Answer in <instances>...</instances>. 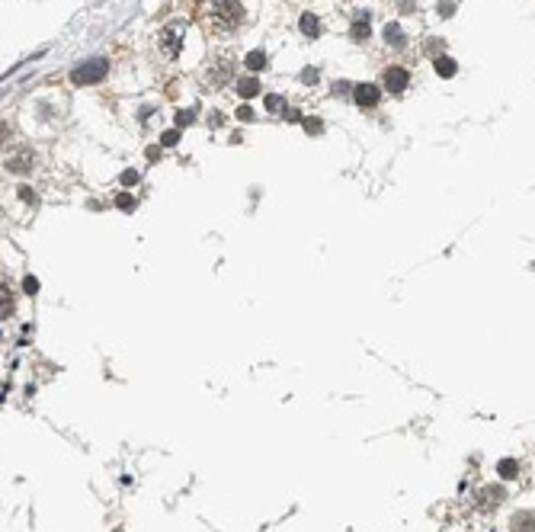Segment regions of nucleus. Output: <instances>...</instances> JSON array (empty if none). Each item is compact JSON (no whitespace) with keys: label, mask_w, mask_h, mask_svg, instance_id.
Instances as JSON below:
<instances>
[{"label":"nucleus","mask_w":535,"mask_h":532,"mask_svg":"<svg viewBox=\"0 0 535 532\" xmlns=\"http://www.w3.org/2000/svg\"><path fill=\"white\" fill-rule=\"evenodd\" d=\"M240 19H244L240 0H215L212 3V23L218 29H238Z\"/></svg>","instance_id":"f257e3e1"},{"label":"nucleus","mask_w":535,"mask_h":532,"mask_svg":"<svg viewBox=\"0 0 535 532\" xmlns=\"http://www.w3.org/2000/svg\"><path fill=\"white\" fill-rule=\"evenodd\" d=\"M106 71H109V61L96 58V61H90V65L74 67V71H71V81H74V84H96V81L106 77Z\"/></svg>","instance_id":"f03ea898"},{"label":"nucleus","mask_w":535,"mask_h":532,"mask_svg":"<svg viewBox=\"0 0 535 532\" xmlns=\"http://www.w3.org/2000/svg\"><path fill=\"white\" fill-rule=\"evenodd\" d=\"M157 48H160V58L174 61V58L180 55V48H183V36H180V26H167L164 32H160V39H157Z\"/></svg>","instance_id":"7ed1b4c3"},{"label":"nucleus","mask_w":535,"mask_h":532,"mask_svg":"<svg viewBox=\"0 0 535 532\" xmlns=\"http://www.w3.org/2000/svg\"><path fill=\"white\" fill-rule=\"evenodd\" d=\"M353 96H356V103L362 106V109H372V106H379L381 94L375 84H359L356 90H353Z\"/></svg>","instance_id":"20e7f679"},{"label":"nucleus","mask_w":535,"mask_h":532,"mask_svg":"<svg viewBox=\"0 0 535 532\" xmlns=\"http://www.w3.org/2000/svg\"><path fill=\"white\" fill-rule=\"evenodd\" d=\"M407 84H410V74H407L404 67H388L385 71V87L391 94H401Z\"/></svg>","instance_id":"39448f33"},{"label":"nucleus","mask_w":535,"mask_h":532,"mask_svg":"<svg viewBox=\"0 0 535 532\" xmlns=\"http://www.w3.org/2000/svg\"><path fill=\"white\" fill-rule=\"evenodd\" d=\"M503 504V487H484L481 491V507L490 510V507H500Z\"/></svg>","instance_id":"423d86ee"},{"label":"nucleus","mask_w":535,"mask_h":532,"mask_svg":"<svg viewBox=\"0 0 535 532\" xmlns=\"http://www.w3.org/2000/svg\"><path fill=\"white\" fill-rule=\"evenodd\" d=\"M513 532H535V513H529V510H523V513L513 516V526H510Z\"/></svg>","instance_id":"0eeeda50"},{"label":"nucleus","mask_w":535,"mask_h":532,"mask_svg":"<svg viewBox=\"0 0 535 532\" xmlns=\"http://www.w3.org/2000/svg\"><path fill=\"white\" fill-rule=\"evenodd\" d=\"M298 26H302V32H305L308 39H317V32H321V23H317V17H314V13H305Z\"/></svg>","instance_id":"6e6552de"},{"label":"nucleus","mask_w":535,"mask_h":532,"mask_svg":"<svg viewBox=\"0 0 535 532\" xmlns=\"http://www.w3.org/2000/svg\"><path fill=\"white\" fill-rule=\"evenodd\" d=\"M350 36L356 39V42H362V39H369V17H356V23H353Z\"/></svg>","instance_id":"1a4fd4ad"},{"label":"nucleus","mask_w":535,"mask_h":532,"mask_svg":"<svg viewBox=\"0 0 535 532\" xmlns=\"http://www.w3.org/2000/svg\"><path fill=\"white\" fill-rule=\"evenodd\" d=\"M29 167H32V158H19V154H10L7 158V170H13V173H23Z\"/></svg>","instance_id":"9d476101"},{"label":"nucleus","mask_w":535,"mask_h":532,"mask_svg":"<svg viewBox=\"0 0 535 532\" xmlns=\"http://www.w3.org/2000/svg\"><path fill=\"white\" fill-rule=\"evenodd\" d=\"M497 471H500V478H507V481H510V478L519 475V462H516V458H503V462L497 465Z\"/></svg>","instance_id":"9b49d317"},{"label":"nucleus","mask_w":535,"mask_h":532,"mask_svg":"<svg viewBox=\"0 0 535 532\" xmlns=\"http://www.w3.org/2000/svg\"><path fill=\"white\" fill-rule=\"evenodd\" d=\"M385 42H388V45H404L401 26H395V23H388V26H385Z\"/></svg>","instance_id":"f8f14e48"},{"label":"nucleus","mask_w":535,"mask_h":532,"mask_svg":"<svg viewBox=\"0 0 535 532\" xmlns=\"http://www.w3.org/2000/svg\"><path fill=\"white\" fill-rule=\"evenodd\" d=\"M436 74H439V77H452L455 74V61H452V58H436Z\"/></svg>","instance_id":"ddd939ff"},{"label":"nucleus","mask_w":535,"mask_h":532,"mask_svg":"<svg viewBox=\"0 0 535 532\" xmlns=\"http://www.w3.org/2000/svg\"><path fill=\"white\" fill-rule=\"evenodd\" d=\"M257 90H260V84L253 81V77H247V81H240V84H238V94L247 96V100H250V96H257Z\"/></svg>","instance_id":"4468645a"},{"label":"nucleus","mask_w":535,"mask_h":532,"mask_svg":"<svg viewBox=\"0 0 535 532\" xmlns=\"http://www.w3.org/2000/svg\"><path fill=\"white\" fill-rule=\"evenodd\" d=\"M247 67H250V71L266 67V55H263V52H250V55H247Z\"/></svg>","instance_id":"2eb2a0df"},{"label":"nucleus","mask_w":535,"mask_h":532,"mask_svg":"<svg viewBox=\"0 0 535 532\" xmlns=\"http://www.w3.org/2000/svg\"><path fill=\"white\" fill-rule=\"evenodd\" d=\"M116 206H119L122 212H132V209H135V199H132L129 193H119V196H116Z\"/></svg>","instance_id":"dca6fc26"},{"label":"nucleus","mask_w":535,"mask_h":532,"mask_svg":"<svg viewBox=\"0 0 535 532\" xmlns=\"http://www.w3.org/2000/svg\"><path fill=\"white\" fill-rule=\"evenodd\" d=\"M176 141H180V131H164V135H160V145H167V148L176 145Z\"/></svg>","instance_id":"f3484780"},{"label":"nucleus","mask_w":535,"mask_h":532,"mask_svg":"<svg viewBox=\"0 0 535 532\" xmlns=\"http://www.w3.org/2000/svg\"><path fill=\"white\" fill-rule=\"evenodd\" d=\"M122 183H125V187H135V183H138V170H125V173H122Z\"/></svg>","instance_id":"a211bd4d"},{"label":"nucleus","mask_w":535,"mask_h":532,"mask_svg":"<svg viewBox=\"0 0 535 532\" xmlns=\"http://www.w3.org/2000/svg\"><path fill=\"white\" fill-rule=\"evenodd\" d=\"M266 106H269L273 112H279V109H282V112H289L286 106H282V100H279V96H266Z\"/></svg>","instance_id":"6ab92c4d"},{"label":"nucleus","mask_w":535,"mask_h":532,"mask_svg":"<svg viewBox=\"0 0 535 532\" xmlns=\"http://www.w3.org/2000/svg\"><path fill=\"white\" fill-rule=\"evenodd\" d=\"M23 289H26L29 295H36V292H39V279H32V276H26V282H23Z\"/></svg>","instance_id":"aec40b11"},{"label":"nucleus","mask_w":535,"mask_h":532,"mask_svg":"<svg viewBox=\"0 0 535 532\" xmlns=\"http://www.w3.org/2000/svg\"><path fill=\"white\" fill-rule=\"evenodd\" d=\"M176 122H180V125H189V122H193V112H180V116H176Z\"/></svg>","instance_id":"412c9836"},{"label":"nucleus","mask_w":535,"mask_h":532,"mask_svg":"<svg viewBox=\"0 0 535 532\" xmlns=\"http://www.w3.org/2000/svg\"><path fill=\"white\" fill-rule=\"evenodd\" d=\"M305 129H308V131H321V122H314V119H308V122H305Z\"/></svg>","instance_id":"4be33fe9"}]
</instances>
